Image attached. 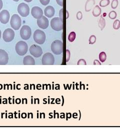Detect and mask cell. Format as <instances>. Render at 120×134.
Here are the masks:
<instances>
[{
    "label": "cell",
    "mask_w": 120,
    "mask_h": 134,
    "mask_svg": "<svg viewBox=\"0 0 120 134\" xmlns=\"http://www.w3.org/2000/svg\"><path fill=\"white\" fill-rule=\"evenodd\" d=\"M15 50L17 53L21 56L27 54L28 50V46L26 42L24 41H20L16 44Z\"/></svg>",
    "instance_id": "obj_1"
},
{
    "label": "cell",
    "mask_w": 120,
    "mask_h": 134,
    "mask_svg": "<svg viewBox=\"0 0 120 134\" xmlns=\"http://www.w3.org/2000/svg\"><path fill=\"white\" fill-rule=\"evenodd\" d=\"M51 50L55 55H60L63 53V42L59 40L54 41L51 44Z\"/></svg>",
    "instance_id": "obj_2"
},
{
    "label": "cell",
    "mask_w": 120,
    "mask_h": 134,
    "mask_svg": "<svg viewBox=\"0 0 120 134\" xmlns=\"http://www.w3.org/2000/svg\"><path fill=\"white\" fill-rule=\"evenodd\" d=\"M34 40L35 42L39 44H43L46 41L45 33L40 29H37L34 33Z\"/></svg>",
    "instance_id": "obj_3"
},
{
    "label": "cell",
    "mask_w": 120,
    "mask_h": 134,
    "mask_svg": "<svg viewBox=\"0 0 120 134\" xmlns=\"http://www.w3.org/2000/svg\"><path fill=\"white\" fill-rule=\"evenodd\" d=\"M10 24L11 27L14 30H19L22 24L21 19L20 17V16L17 14H13L11 19Z\"/></svg>",
    "instance_id": "obj_4"
},
{
    "label": "cell",
    "mask_w": 120,
    "mask_h": 134,
    "mask_svg": "<svg viewBox=\"0 0 120 134\" xmlns=\"http://www.w3.org/2000/svg\"><path fill=\"white\" fill-rule=\"evenodd\" d=\"M51 27L56 31H61L63 29V21L60 18H54L51 21Z\"/></svg>",
    "instance_id": "obj_5"
},
{
    "label": "cell",
    "mask_w": 120,
    "mask_h": 134,
    "mask_svg": "<svg viewBox=\"0 0 120 134\" xmlns=\"http://www.w3.org/2000/svg\"><path fill=\"white\" fill-rule=\"evenodd\" d=\"M32 35V30L28 26H23L20 30V36L23 40H29Z\"/></svg>",
    "instance_id": "obj_6"
},
{
    "label": "cell",
    "mask_w": 120,
    "mask_h": 134,
    "mask_svg": "<svg viewBox=\"0 0 120 134\" xmlns=\"http://www.w3.org/2000/svg\"><path fill=\"white\" fill-rule=\"evenodd\" d=\"M29 51L31 54L35 58H39L43 54L42 48L36 44L32 45L29 49Z\"/></svg>",
    "instance_id": "obj_7"
},
{
    "label": "cell",
    "mask_w": 120,
    "mask_h": 134,
    "mask_svg": "<svg viewBox=\"0 0 120 134\" xmlns=\"http://www.w3.org/2000/svg\"><path fill=\"white\" fill-rule=\"evenodd\" d=\"M18 12L23 17H27L30 13L29 6L25 3H21L18 7Z\"/></svg>",
    "instance_id": "obj_8"
},
{
    "label": "cell",
    "mask_w": 120,
    "mask_h": 134,
    "mask_svg": "<svg viewBox=\"0 0 120 134\" xmlns=\"http://www.w3.org/2000/svg\"><path fill=\"white\" fill-rule=\"evenodd\" d=\"M15 35V32L12 29L7 28L3 32V38L6 42H10L13 40Z\"/></svg>",
    "instance_id": "obj_9"
},
{
    "label": "cell",
    "mask_w": 120,
    "mask_h": 134,
    "mask_svg": "<svg viewBox=\"0 0 120 134\" xmlns=\"http://www.w3.org/2000/svg\"><path fill=\"white\" fill-rule=\"evenodd\" d=\"M43 65H53L55 62V58L51 53H46L43 56L42 59Z\"/></svg>",
    "instance_id": "obj_10"
},
{
    "label": "cell",
    "mask_w": 120,
    "mask_h": 134,
    "mask_svg": "<svg viewBox=\"0 0 120 134\" xmlns=\"http://www.w3.org/2000/svg\"><path fill=\"white\" fill-rule=\"evenodd\" d=\"M37 24L40 28L43 29H46L49 27V21L46 16H43L40 19H38Z\"/></svg>",
    "instance_id": "obj_11"
},
{
    "label": "cell",
    "mask_w": 120,
    "mask_h": 134,
    "mask_svg": "<svg viewBox=\"0 0 120 134\" xmlns=\"http://www.w3.org/2000/svg\"><path fill=\"white\" fill-rule=\"evenodd\" d=\"M32 15L36 19H39L43 16V12L41 8L39 7H34L32 9Z\"/></svg>",
    "instance_id": "obj_12"
},
{
    "label": "cell",
    "mask_w": 120,
    "mask_h": 134,
    "mask_svg": "<svg viewBox=\"0 0 120 134\" xmlns=\"http://www.w3.org/2000/svg\"><path fill=\"white\" fill-rule=\"evenodd\" d=\"M9 61V56L6 51L0 49V65H7Z\"/></svg>",
    "instance_id": "obj_13"
},
{
    "label": "cell",
    "mask_w": 120,
    "mask_h": 134,
    "mask_svg": "<svg viewBox=\"0 0 120 134\" xmlns=\"http://www.w3.org/2000/svg\"><path fill=\"white\" fill-rule=\"evenodd\" d=\"M10 20V13L7 10H3L0 13V21L3 24H7Z\"/></svg>",
    "instance_id": "obj_14"
},
{
    "label": "cell",
    "mask_w": 120,
    "mask_h": 134,
    "mask_svg": "<svg viewBox=\"0 0 120 134\" xmlns=\"http://www.w3.org/2000/svg\"><path fill=\"white\" fill-rule=\"evenodd\" d=\"M44 13L45 14V16L47 17L51 18L54 15L55 13V10L54 8L51 6H49L47 7H46L44 11Z\"/></svg>",
    "instance_id": "obj_15"
},
{
    "label": "cell",
    "mask_w": 120,
    "mask_h": 134,
    "mask_svg": "<svg viewBox=\"0 0 120 134\" xmlns=\"http://www.w3.org/2000/svg\"><path fill=\"white\" fill-rule=\"evenodd\" d=\"M23 64L24 65H35V61L31 56H26L23 59Z\"/></svg>",
    "instance_id": "obj_16"
},
{
    "label": "cell",
    "mask_w": 120,
    "mask_h": 134,
    "mask_svg": "<svg viewBox=\"0 0 120 134\" xmlns=\"http://www.w3.org/2000/svg\"><path fill=\"white\" fill-rule=\"evenodd\" d=\"M95 4V0H87L85 4V11L86 12H90Z\"/></svg>",
    "instance_id": "obj_17"
},
{
    "label": "cell",
    "mask_w": 120,
    "mask_h": 134,
    "mask_svg": "<svg viewBox=\"0 0 120 134\" xmlns=\"http://www.w3.org/2000/svg\"><path fill=\"white\" fill-rule=\"evenodd\" d=\"M101 12H102V10L100 7L99 6H96L94 8L92 12V14L95 17H98V16L100 15Z\"/></svg>",
    "instance_id": "obj_18"
},
{
    "label": "cell",
    "mask_w": 120,
    "mask_h": 134,
    "mask_svg": "<svg viewBox=\"0 0 120 134\" xmlns=\"http://www.w3.org/2000/svg\"><path fill=\"white\" fill-rule=\"evenodd\" d=\"M106 26V21L103 17V15H101L99 21V27L101 30H103Z\"/></svg>",
    "instance_id": "obj_19"
},
{
    "label": "cell",
    "mask_w": 120,
    "mask_h": 134,
    "mask_svg": "<svg viewBox=\"0 0 120 134\" xmlns=\"http://www.w3.org/2000/svg\"><path fill=\"white\" fill-rule=\"evenodd\" d=\"M107 59V55L105 52H102L99 54V60L102 63L105 62Z\"/></svg>",
    "instance_id": "obj_20"
},
{
    "label": "cell",
    "mask_w": 120,
    "mask_h": 134,
    "mask_svg": "<svg viewBox=\"0 0 120 134\" xmlns=\"http://www.w3.org/2000/svg\"><path fill=\"white\" fill-rule=\"evenodd\" d=\"M76 37V33L74 31L71 32L68 36V40L70 42H73L75 40Z\"/></svg>",
    "instance_id": "obj_21"
},
{
    "label": "cell",
    "mask_w": 120,
    "mask_h": 134,
    "mask_svg": "<svg viewBox=\"0 0 120 134\" xmlns=\"http://www.w3.org/2000/svg\"><path fill=\"white\" fill-rule=\"evenodd\" d=\"M110 0H101L99 4L101 7H106L110 4Z\"/></svg>",
    "instance_id": "obj_22"
},
{
    "label": "cell",
    "mask_w": 120,
    "mask_h": 134,
    "mask_svg": "<svg viewBox=\"0 0 120 134\" xmlns=\"http://www.w3.org/2000/svg\"><path fill=\"white\" fill-rule=\"evenodd\" d=\"M113 28L115 30H118L120 28V21L119 20H116L114 22Z\"/></svg>",
    "instance_id": "obj_23"
},
{
    "label": "cell",
    "mask_w": 120,
    "mask_h": 134,
    "mask_svg": "<svg viewBox=\"0 0 120 134\" xmlns=\"http://www.w3.org/2000/svg\"><path fill=\"white\" fill-rule=\"evenodd\" d=\"M117 16V14L115 11H111L109 14V17L111 20H115Z\"/></svg>",
    "instance_id": "obj_24"
},
{
    "label": "cell",
    "mask_w": 120,
    "mask_h": 134,
    "mask_svg": "<svg viewBox=\"0 0 120 134\" xmlns=\"http://www.w3.org/2000/svg\"><path fill=\"white\" fill-rule=\"evenodd\" d=\"M119 2L118 0H113L111 3V7L112 9H115L118 7Z\"/></svg>",
    "instance_id": "obj_25"
},
{
    "label": "cell",
    "mask_w": 120,
    "mask_h": 134,
    "mask_svg": "<svg viewBox=\"0 0 120 134\" xmlns=\"http://www.w3.org/2000/svg\"><path fill=\"white\" fill-rule=\"evenodd\" d=\"M89 41L90 44H94L96 41V37L94 35H91L89 38Z\"/></svg>",
    "instance_id": "obj_26"
},
{
    "label": "cell",
    "mask_w": 120,
    "mask_h": 134,
    "mask_svg": "<svg viewBox=\"0 0 120 134\" xmlns=\"http://www.w3.org/2000/svg\"><path fill=\"white\" fill-rule=\"evenodd\" d=\"M83 18V14L81 12H78L77 13V19L78 20H81Z\"/></svg>",
    "instance_id": "obj_27"
},
{
    "label": "cell",
    "mask_w": 120,
    "mask_h": 134,
    "mask_svg": "<svg viewBox=\"0 0 120 134\" xmlns=\"http://www.w3.org/2000/svg\"><path fill=\"white\" fill-rule=\"evenodd\" d=\"M78 65H86L87 63L86 61L84 59H80L78 61V63H77Z\"/></svg>",
    "instance_id": "obj_28"
},
{
    "label": "cell",
    "mask_w": 120,
    "mask_h": 134,
    "mask_svg": "<svg viewBox=\"0 0 120 134\" xmlns=\"http://www.w3.org/2000/svg\"><path fill=\"white\" fill-rule=\"evenodd\" d=\"M50 1V0H40V3L44 6H47L48 4H49Z\"/></svg>",
    "instance_id": "obj_29"
},
{
    "label": "cell",
    "mask_w": 120,
    "mask_h": 134,
    "mask_svg": "<svg viewBox=\"0 0 120 134\" xmlns=\"http://www.w3.org/2000/svg\"><path fill=\"white\" fill-rule=\"evenodd\" d=\"M70 58V52L69 50H66V62H68Z\"/></svg>",
    "instance_id": "obj_30"
},
{
    "label": "cell",
    "mask_w": 120,
    "mask_h": 134,
    "mask_svg": "<svg viewBox=\"0 0 120 134\" xmlns=\"http://www.w3.org/2000/svg\"><path fill=\"white\" fill-rule=\"evenodd\" d=\"M59 15H60V18L61 19V20L62 21H63V9H62L60 11Z\"/></svg>",
    "instance_id": "obj_31"
},
{
    "label": "cell",
    "mask_w": 120,
    "mask_h": 134,
    "mask_svg": "<svg viewBox=\"0 0 120 134\" xmlns=\"http://www.w3.org/2000/svg\"><path fill=\"white\" fill-rule=\"evenodd\" d=\"M56 2L59 6L61 7L63 6V0H56Z\"/></svg>",
    "instance_id": "obj_32"
},
{
    "label": "cell",
    "mask_w": 120,
    "mask_h": 134,
    "mask_svg": "<svg viewBox=\"0 0 120 134\" xmlns=\"http://www.w3.org/2000/svg\"><path fill=\"white\" fill-rule=\"evenodd\" d=\"M94 65H101V63L97 60H95L94 61Z\"/></svg>",
    "instance_id": "obj_33"
},
{
    "label": "cell",
    "mask_w": 120,
    "mask_h": 134,
    "mask_svg": "<svg viewBox=\"0 0 120 134\" xmlns=\"http://www.w3.org/2000/svg\"><path fill=\"white\" fill-rule=\"evenodd\" d=\"M3 6V4L2 0H0V10L2 9Z\"/></svg>",
    "instance_id": "obj_34"
},
{
    "label": "cell",
    "mask_w": 120,
    "mask_h": 134,
    "mask_svg": "<svg viewBox=\"0 0 120 134\" xmlns=\"http://www.w3.org/2000/svg\"><path fill=\"white\" fill-rule=\"evenodd\" d=\"M16 102L17 104H20L21 103V100L20 99H17L16 100Z\"/></svg>",
    "instance_id": "obj_35"
},
{
    "label": "cell",
    "mask_w": 120,
    "mask_h": 134,
    "mask_svg": "<svg viewBox=\"0 0 120 134\" xmlns=\"http://www.w3.org/2000/svg\"><path fill=\"white\" fill-rule=\"evenodd\" d=\"M24 1H26V2H28V3H29V2H32V1H33V0H24Z\"/></svg>",
    "instance_id": "obj_36"
},
{
    "label": "cell",
    "mask_w": 120,
    "mask_h": 134,
    "mask_svg": "<svg viewBox=\"0 0 120 134\" xmlns=\"http://www.w3.org/2000/svg\"><path fill=\"white\" fill-rule=\"evenodd\" d=\"M1 35H2V33H1V30H0V39H1Z\"/></svg>",
    "instance_id": "obj_37"
},
{
    "label": "cell",
    "mask_w": 120,
    "mask_h": 134,
    "mask_svg": "<svg viewBox=\"0 0 120 134\" xmlns=\"http://www.w3.org/2000/svg\"><path fill=\"white\" fill-rule=\"evenodd\" d=\"M66 12H67V18H66V19H67L69 18V16H68V11H66Z\"/></svg>",
    "instance_id": "obj_38"
},
{
    "label": "cell",
    "mask_w": 120,
    "mask_h": 134,
    "mask_svg": "<svg viewBox=\"0 0 120 134\" xmlns=\"http://www.w3.org/2000/svg\"><path fill=\"white\" fill-rule=\"evenodd\" d=\"M14 1H15V2H18L19 0H13Z\"/></svg>",
    "instance_id": "obj_39"
}]
</instances>
